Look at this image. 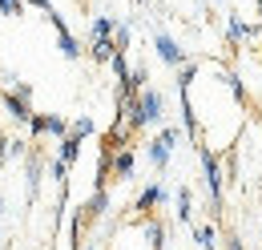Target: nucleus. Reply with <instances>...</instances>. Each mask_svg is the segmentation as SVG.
Listing matches in <instances>:
<instances>
[{"label": "nucleus", "instance_id": "obj_4", "mask_svg": "<svg viewBox=\"0 0 262 250\" xmlns=\"http://www.w3.org/2000/svg\"><path fill=\"white\" fill-rule=\"evenodd\" d=\"M178 141H182L178 125H165L154 141H145V161H149L154 170H165V165H169V154H173V145H178Z\"/></svg>", "mask_w": 262, "mask_h": 250}, {"label": "nucleus", "instance_id": "obj_16", "mask_svg": "<svg viewBox=\"0 0 262 250\" xmlns=\"http://www.w3.org/2000/svg\"><path fill=\"white\" fill-rule=\"evenodd\" d=\"M113 77H117V89H121V85H129V77H133V65H129V57H125V49H117V53H113Z\"/></svg>", "mask_w": 262, "mask_h": 250}, {"label": "nucleus", "instance_id": "obj_27", "mask_svg": "<svg viewBox=\"0 0 262 250\" xmlns=\"http://www.w3.org/2000/svg\"><path fill=\"white\" fill-rule=\"evenodd\" d=\"M16 81H20V77H12V73H4V69H0V89H12Z\"/></svg>", "mask_w": 262, "mask_h": 250}, {"label": "nucleus", "instance_id": "obj_22", "mask_svg": "<svg viewBox=\"0 0 262 250\" xmlns=\"http://www.w3.org/2000/svg\"><path fill=\"white\" fill-rule=\"evenodd\" d=\"M113 32H117V20H113V16H93L89 36H113Z\"/></svg>", "mask_w": 262, "mask_h": 250}, {"label": "nucleus", "instance_id": "obj_15", "mask_svg": "<svg viewBox=\"0 0 262 250\" xmlns=\"http://www.w3.org/2000/svg\"><path fill=\"white\" fill-rule=\"evenodd\" d=\"M194 238H198V250H218V246H222V230H218V222H206V226H198Z\"/></svg>", "mask_w": 262, "mask_h": 250}, {"label": "nucleus", "instance_id": "obj_2", "mask_svg": "<svg viewBox=\"0 0 262 250\" xmlns=\"http://www.w3.org/2000/svg\"><path fill=\"white\" fill-rule=\"evenodd\" d=\"M0 101H4V117L16 125V129L33 121L36 109H33V85L29 81H16L12 89H0Z\"/></svg>", "mask_w": 262, "mask_h": 250}, {"label": "nucleus", "instance_id": "obj_10", "mask_svg": "<svg viewBox=\"0 0 262 250\" xmlns=\"http://www.w3.org/2000/svg\"><path fill=\"white\" fill-rule=\"evenodd\" d=\"M254 25H246V20H242V16H230V25H226V49L230 53H238V45H242V40H254Z\"/></svg>", "mask_w": 262, "mask_h": 250}, {"label": "nucleus", "instance_id": "obj_5", "mask_svg": "<svg viewBox=\"0 0 262 250\" xmlns=\"http://www.w3.org/2000/svg\"><path fill=\"white\" fill-rule=\"evenodd\" d=\"M45 16H49V25L57 29V49H61V57H65V61H81V40H77V36L69 32L65 16H61V12L53 8V4L45 8Z\"/></svg>", "mask_w": 262, "mask_h": 250}, {"label": "nucleus", "instance_id": "obj_23", "mask_svg": "<svg viewBox=\"0 0 262 250\" xmlns=\"http://www.w3.org/2000/svg\"><path fill=\"white\" fill-rule=\"evenodd\" d=\"M93 129H97V125H93V117H77L69 133H77V137H93Z\"/></svg>", "mask_w": 262, "mask_h": 250}, {"label": "nucleus", "instance_id": "obj_11", "mask_svg": "<svg viewBox=\"0 0 262 250\" xmlns=\"http://www.w3.org/2000/svg\"><path fill=\"white\" fill-rule=\"evenodd\" d=\"M81 214H85V222H97V218H105L109 214V190L105 186H97L93 190V198L81 206Z\"/></svg>", "mask_w": 262, "mask_h": 250}, {"label": "nucleus", "instance_id": "obj_25", "mask_svg": "<svg viewBox=\"0 0 262 250\" xmlns=\"http://www.w3.org/2000/svg\"><path fill=\"white\" fill-rule=\"evenodd\" d=\"M222 250H246L242 246V234H238V230H226V234H222Z\"/></svg>", "mask_w": 262, "mask_h": 250}, {"label": "nucleus", "instance_id": "obj_28", "mask_svg": "<svg viewBox=\"0 0 262 250\" xmlns=\"http://www.w3.org/2000/svg\"><path fill=\"white\" fill-rule=\"evenodd\" d=\"M29 4H33V8H40V12L49 8V0H29Z\"/></svg>", "mask_w": 262, "mask_h": 250}, {"label": "nucleus", "instance_id": "obj_18", "mask_svg": "<svg viewBox=\"0 0 262 250\" xmlns=\"http://www.w3.org/2000/svg\"><path fill=\"white\" fill-rule=\"evenodd\" d=\"M173 206H178V222H190L194 218V194L186 186H178V194H173Z\"/></svg>", "mask_w": 262, "mask_h": 250}, {"label": "nucleus", "instance_id": "obj_31", "mask_svg": "<svg viewBox=\"0 0 262 250\" xmlns=\"http://www.w3.org/2000/svg\"><path fill=\"white\" fill-rule=\"evenodd\" d=\"M258 57H262V53H258Z\"/></svg>", "mask_w": 262, "mask_h": 250}, {"label": "nucleus", "instance_id": "obj_7", "mask_svg": "<svg viewBox=\"0 0 262 250\" xmlns=\"http://www.w3.org/2000/svg\"><path fill=\"white\" fill-rule=\"evenodd\" d=\"M169 198H173V194H169L162 182H149V186L133 198V214H149V210H158V206H162V202H169Z\"/></svg>", "mask_w": 262, "mask_h": 250}, {"label": "nucleus", "instance_id": "obj_26", "mask_svg": "<svg viewBox=\"0 0 262 250\" xmlns=\"http://www.w3.org/2000/svg\"><path fill=\"white\" fill-rule=\"evenodd\" d=\"M113 40H117V49H129V25H117Z\"/></svg>", "mask_w": 262, "mask_h": 250}, {"label": "nucleus", "instance_id": "obj_14", "mask_svg": "<svg viewBox=\"0 0 262 250\" xmlns=\"http://www.w3.org/2000/svg\"><path fill=\"white\" fill-rule=\"evenodd\" d=\"M141 234H145V246L149 250H165V226L158 218H145L141 214Z\"/></svg>", "mask_w": 262, "mask_h": 250}, {"label": "nucleus", "instance_id": "obj_3", "mask_svg": "<svg viewBox=\"0 0 262 250\" xmlns=\"http://www.w3.org/2000/svg\"><path fill=\"white\" fill-rule=\"evenodd\" d=\"M165 117V97L158 93V89H141L137 93V101H133V113H129V125H133V133H141L145 125H158Z\"/></svg>", "mask_w": 262, "mask_h": 250}, {"label": "nucleus", "instance_id": "obj_20", "mask_svg": "<svg viewBox=\"0 0 262 250\" xmlns=\"http://www.w3.org/2000/svg\"><path fill=\"white\" fill-rule=\"evenodd\" d=\"M69 170H73V165H69V161H65L61 154L49 161V178L57 182V190H69Z\"/></svg>", "mask_w": 262, "mask_h": 250}, {"label": "nucleus", "instance_id": "obj_1", "mask_svg": "<svg viewBox=\"0 0 262 250\" xmlns=\"http://www.w3.org/2000/svg\"><path fill=\"white\" fill-rule=\"evenodd\" d=\"M198 157H202V182H206V194H210V214H222V186H226V170L218 154L210 145H198Z\"/></svg>", "mask_w": 262, "mask_h": 250}, {"label": "nucleus", "instance_id": "obj_19", "mask_svg": "<svg viewBox=\"0 0 262 250\" xmlns=\"http://www.w3.org/2000/svg\"><path fill=\"white\" fill-rule=\"evenodd\" d=\"M25 154H29V145L20 137H8V133L0 137V161H12V157H25Z\"/></svg>", "mask_w": 262, "mask_h": 250}, {"label": "nucleus", "instance_id": "obj_21", "mask_svg": "<svg viewBox=\"0 0 262 250\" xmlns=\"http://www.w3.org/2000/svg\"><path fill=\"white\" fill-rule=\"evenodd\" d=\"M194 77H198V65L194 61H186L182 69H173V85H178V89H190V85H194Z\"/></svg>", "mask_w": 262, "mask_h": 250}, {"label": "nucleus", "instance_id": "obj_9", "mask_svg": "<svg viewBox=\"0 0 262 250\" xmlns=\"http://www.w3.org/2000/svg\"><path fill=\"white\" fill-rule=\"evenodd\" d=\"M154 49H158V57H162L169 69H182V65H186V49H182L169 32H158V36H154Z\"/></svg>", "mask_w": 262, "mask_h": 250}, {"label": "nucleus", "instance_id": "obj_6", "mask_svg": "<svg viewBox=\"0 0 262 250\" xmlns=\"http://www.w3.org/2000/svg\"><path fill=\"white\" fill-rule=\"evenodd\" d=\"M29 129H33V137H65L69 129H73V121H65V117H57V113H33V121H29Z\"/></svg>", "mask_w": 262, "mask_h": 250}, {"label": "nucleus", "instance_id": "obj_24", "mask_svg": "<svg viewBox=\"0 0 262 250\" xmlns=\"http://www.w3.org/2000/svg\"><path fill=\"white\" fill-rule=\"evenodd\" d=\"M25 4L29 0H0V12L4 16H25Z\"/></svg>", "mask_w": 262, "mask_h": 250}, {"label": "nucleus", "instance_id": "obj_13", "mask_svg": "<svg viewBox=\"0 0 262 250\" xmlns=\"http://www.w3.org/2000/svg\"><path fill=\"white\" fill-rule=\"evenodd\" d=\"M113 53H117V40H113V36H89V57L97 65H109Z\"/></svg>", "mask_w": 262, "mask_h": 250}, {"label": "nucleus", "instance_id": "obj_8", "mask_svg": "<svg viewBox=\"0 0 262 250\" xmlns=\"http://www.w3.org/2000/svg\"><path fill=\"white\" fill-rule=\"evenodd\" d=\"M133 170H137V154H133V145H121L117 154H109V174H113V182H129Z\"/></svg>", "mask_w": 262, "mask_h": 250}, {"label": "nucleus", "instance_id": "obj_30", "mask_svg": "<svg viewBox=\"0 0 262 250\" xmlns=\"http://www.w3.org/2000/svg\"><path fill=\"white\" fill-rule=\"evenodd\" d=\"M254 4H258V16H262V0H254Z\"/></svg>", "mask_w": 262, "mask_h": 250}, {"label": "nucleus", "instance_id": "obj_29", "mask_svg": "<svg viewBox=\"0 0 262 250\" xmlns=\"http://www.w3.org/2000/svg\"><path fill=\"white\" fill-rule=\"evenodd\" d=\"M81 250H97V246H93V242H81Z\"/></svg>", "mask_w": 262, "mask_h": 250}, {"label": "nucleus", "instance_id": "obj_12", "mask_svg": "<svg viewBox=\"0 0 262 250\" xmlns=\"http://www.w3.org/2000/svg\"><path fill=\"white\" fill-rule=\"evenodd\" d=\"M40 178H45V154H40V150H29V178H25L29 198H36V194H40Z\"/></svg>", "mask_w": 262, "mask_h": 250}, {"label": "nucleus", "instance_id": "obj_17", "mask_svg": "<svg viewBox=\"0 0 262 250\" xmlns=\"http://www.w3.org/2000/svg\"><path fill=\"white\" fill-rule=\"evenodd\" d=\"M81 141H85V137H77V133H65V137H61V145H57V154L65 157L69 165H77V157H81Z\"/></svg>", "mask_w": 262, "mask_h": 250}]
</instances>
